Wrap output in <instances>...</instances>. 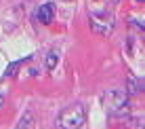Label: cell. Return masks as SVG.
<instances>
[{"label":"cell","instance_id":"6","mask_svg":"<svg viewBox=\"0 0 145 129\" xmlns=\"http://www.w3.org/2000/svg\"><path fill=\"white\" fill-rule=\"evenodd\" d=\"M0 106H2V95H0Z\"/></svg>","mask_w":145,"mask_h":129},{"label":"cell","instance_id":"3","mask_svg":"<svg viewBox=\"0 0 145 129\" xmlns=\"http://www.w3.org/2000/svg\"><path fill=\"white\" fill-rule=\"evenodd\" d=\"M105 100H107L109 110H120V108H126V95H124L122 91H109Z\"/></svg>","mask_w":145,"mask_h":129},{"label":"cell","instance_id":"4","mask_svg":"<svg viewBox=\"0 0 145 129\" xmlns=\"http://www.w3.org/2000/svg\"><path fill=\"white\" fill-rule=\"evenodd\" d=\"M53 17H55V9H53V4L51 2H46V4H40V9L36 11V19L40 23H44V26H48V23L53 21Z\"/></svg>","mask_w":145,"mask_h":129},{"label":"cell","instance_id":"1","mask_svg":"<svg viewBox=\"0 0 145 129\" xmlns=\"http://www.w3.org/2000/svg\"><path fill=\"white\" fill-rule=\"evenodd\" d=\"M86 121V108L82 104H74L67 106L65 110H61V114L57 116V127L59 129H80Z\"/></svg>","mask_w":145,"mask_h":129},{"label":"cell","instance_id":"5","mask_svg":"<svg viewBox=\"0 0 145 129\" xmlns=\"http://www.w3.org/2000/svg\"><path fill=\"white\" fill-rule=\"evenodd\" d=\"M57 59H59V53L57 51H51L46 55V68H48V70H53V68L57 66Z\"/></svg>","mask_w":145,"mask_h":129},{"label":"cell","instance_id":"7","mask_svg":"<svg viewBox=\"0 0 145 129\" xmlns=\"http://www.w3.org/2000/svg\"><path fill=\"white\" fill-rule=\"evenodd\" d=\"M137 2H143V0H137Z\"/></svg>","mask_w":145,"mask_h":129},{"label":"cell","instance_id":"8","mask_svg":"<svg viewBox=\"0 0 145 129\" xmlns=\"http://www.w3.org/2000/svg\"><path fill=\"white\" fill-rule=\"evenodd\" d=\"M141 129H143V127H141Z\"/></svg>","mask_w":145,"mask_h":129},{"label":"cell","instance_id":"2","mask_svg":"<svg viewBox=\"0 0 145 129\" xmlns=\"http://www.w3.org/2000/svg\"><path fill=\"white\" fill-rule=\"evenodd\" d=\"M91 28L97 34H103V36L112 34V30H114L112 15H107V13H93L91 15Z\"/></svg>","mask_w":145,"mask_h":129}]
</instances>
